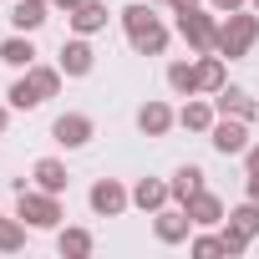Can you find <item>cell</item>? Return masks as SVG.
<instances>
[{"label": "cell", "mask_w": 259, "mask_h": 259, "mask_svg": "<svg viewBox=\"0 0 259 259\" xmlns=\"http://www.w3.org/2000/svg\"><path fill=\"white\" fill-rule=\"evenodd\" d=\"M183 208H188V219H193V229H213V224H224V219H229V208H224V198H219V193H208V188H198V193H193V198H188Z\"/></svg>", "instance_id": "obj_11"}, {"label": "cell", "mask_w": 259, "mask_h": 259, "mask_svg": "<svg viewBox=\"0 0 259 259\" xmlns=\"http://www.w3.org/2000/svg\"><path fill=\"white\" fill-rule=\"evenodd\" d=\"M168 188H173V203H188V198L203 188V168H198V163H183V168L168 178Z\"/></svg>", "instance_id": "obj_20"}, {"label": "cell", "mask_w": 259, "mask_h": 259, "mask_svg": "<svg viewBox=\"0 0 259 259\" xmlns=\"http://www.w3.org/2000/svg\"><path fill=\"white\" fill-rule=\"evenodd\" d=\"M26 244V224L21 219H0V254H16Z\"/></svg>", "instance_id": "obj_27"}, {"label": "cell", "mask_w": 259, "mask_h": 259, "mask_svg": "<svg viewBox=\"0 0 259 259\" xmlns=\"http://www.w3.org/2000/svg\"><path fill=\"white\" fill-rule=\"evenodd\" d=\"M26 76L36 81V92H41L46 102H51V97L61 92V81H66V71H61V66H41V61H36V66H26Z\"/></svg>", "instance_id": "obj_23"}, {"label": "cell", "mask_w": 259, "mask_h": 259, "mask_svg": "<svg viewBox=\"0 0 259 259\" xmlns=\"http://www.w3.org/2000/svg\"><path fill=\"white\" fill-rule=\"evenodd\" d=\"M31 178H36V188H46V193H66V183H71V173H66L61 158H41V163L31 168Z\"/></svg>", "instance_id": "obj_17"}, {"label": "cell", "mask_w": 259, "mask_h": 259, "mask_svg": "<svg viewBox=\"0 0 259 259\" xmlns=\"http://www.w3.org/2000/svg\"><path fill=\"white\" fill-rule=\"evenodd\" d=\"M193 6H203V0H168V11L178 16V11H193Z\"/></svg>", "instance_id": "obj_33"}, {"label": "cell", "mask_w": 259, "mask_h": 259, "mask_svg": "<svg viewBox=\"0 0 259 259\" xmlns=\"http://www.w3.org/2000/svg\"><path fill=\"white\" fill-rule=\"evenodd\" d=\"M92 138H97V122L87 112H61L51 122V143H61V148H87Z\"/></svg>", "instance_id": "obj_6"}, {"label": "cell", "mask_w": 259, "mask_h": 259, "mask_svg": "<svg viewBox=\"0 0 259 259\" xmlns=\"http://www.w3.org/2000/svg\"><path fill=\"white\" fill-rule=\"evenodd\" d=\"M219 239H224V254H229V259H239V254L249 249V234H244V229H234L229 219H224V229H219Z\"/></svg>", "instance_id": "obj_28"}, {"label": "cell", "mask_w": 259, "mask_h": 259, "mask_svg": "<svg viewBox=\"0 0 259 259\" xmlns=\"http://www.w3.org/2000/svg\"><path fill=\"white\" fill-rule=\"evenodd\" d=\"M11 112H16L11 102H6V107H0V133H6V127H11Z\"/></svg>", "instance_id": "obj_34"}, {"label": "cell", "mask_w": 259, "mask_h": 259, "mask_svg": "<svg viewBox=\"0 0 259 259\" xmlns=\"http://www.w3.org/2000/svg\"><path fill=\"white\" fill-rule=\"evenodd\" d=\"M168 198H173V188H168L163 178H138V183H133V203H138L143 213H158V208H168Z\"/></svg>", "instance_id": "obj_16"}, {"label": "cell", "mask_w": 259, "mask_h": 259, "mask_svg": "<svg viewBox=\"0 0 259 259\" xmlns=\"http://www.w3.org/2000/svg\"><path fill=\"white\" fill-rule=\"evenodd\" d=\"M87 203H92V213H97V219H117L127 203H133V188H122L117 178H97V183H92V193H87Z\"/></svg>", "instance_id": "obj_5"}, {"label": "cell", "mask_w": 259, "mask_h": 259, "mask_svg": "<svg viewBox=\"0 0 259 259\" xmlns=\"http://www.w3.org/2000/svg\"><path fill=\"white\" fill-rule=\"evenodd\" d=\"M213 107H219V117H244V122H254V117H259V102H254L244 87H229V81L213 92Z\"/></svg>", "instance_id": "obj_10"}, {"label": "cell", "mask_w": 259, "mask_h": 259, "mask_svg": "<svg viewBox=\"0 0 259 259\" xmlns=\"http://www.w3.org/2000/svg\"><path fill=\"white\" fill-rule=\"evenodd\" d=\"M229 224H234V229H244V234L254 239V234H259V203H254V198H244L239 208H229Z\"/></svg>", "instance_id": "obj_26"}, {"label": "cell", "mask_w": 259, "mask_h": 259, "mask_svg": "<svg viewBox=\"0 0 259 259\" xmlns=\"http://www.w3.org/2000/svg\"><path fill=\"white\" fill-rule=\"evenodd\" d=\"M213 122H219V107L203 102V97H188L183 112H178V127H183V133H208Z\"/></svg>", "instance_id": "obj_13"}, {"label": "cell", "mask_w": 259, "mask_h": 259, "mask_svg": "<svg viewBox=\"0 0 259 259\" xmlns=\"http://www.w3.org/2000/svg\"><path fill=\"white\" fill-rule=\"evenodd\" d=\"M6 102H11L16 112H36V107H41L46 97H41V92H36V81H31V76L21 71V76L11 81V92H6Z\"/></svg>", "instance_id": "obj_21"}, {"label": "cell", "mask_w": 259, "mask_h": 259, "mask_svg": "<svg viewBox=\"0 0 259 259\" xmlns=\"http://www.w3.org/2000/svg\"><path fill=\"white\" fill-rule=\"evenodd\" d=\"M51 6H56V11H66V16H71V11H76V6H81V0H51Z\"/></svg>", "instance_id": "obj_35"}, {"label": "cell", "mask_w": 259, "mask_h": 259, "mask_svg": "<svg viewBox=\"0 0 259 259\" xmlns=\"http://www.w3.org/2000/svg\"><path fill=\"white\" fill-rule=\"evenodd\" d=\"M117 21H122V31H127V36H133V31H143L148 21H158V16H153V6L133 0V6H122V11H117Z\"/></svg>", "instance_id": "obj_25"}, {"label": "cell", "mask_w": 259, "mask_h": 259, "mask_svg": "<svg viewBox=\"0 0 259 259\" xmlns=\"http://www.w3.org/2000/svg\"><path fill=\"white\" fill-rule=\"evenodd\" d=\"M173 127H178V112H173L168 102H158V97H153V102H143V107H138V133H143V138H168Z\"/></svg>", "instance_id": "obj_9"}, {"label": "cell", "mask_w": 259, "mask_h": 259, "mask_svg": "<svg viewBox=\"0 0 259 259\" xmlns=\"http://www.w3.org/2000/svg\"><path fill=\"white\" fill-rule=\"evenodd\" d=\"M193 76H198V97H213V92L229 81V71H224V56H219V51L198 56V61H193Z\"/></svg>", "instance_id": "obj_15"}, {"label": "cell", "mask_w": 259, "mask_h": 259, "mask_svg": "<svg viewBox=\"0 0 259 259\" xmlns=\"http://www.w3.org/2000/svg\"><path fill=\"white\" fill-rule=\"evenodd\" d=\"M16 219L26 224V229H56L66 213H61V193H46V188H26L21 183V193H16Z\"/></svg>", "instance_id": "obj_2"}, {"label": "cell", "mask_w": 259, "mask_h": 259, "mask_svg": "<svg viewBox=\"0 0 259 259\" xmlns=\"http://www.w3.org/2000/svg\"><path fill=\"white\" fill-rule=\"evenodd\" d=\"M107 16H112V11H107V0H81V6H76L66 21H71L76 36H97V31H107Z\"/></svg>", "instance_id": "obj_12"}, {"label": "cell", "mask_w": 259, "mask_h": 259, "mask_svg": "<svg viewBox=\"0 0 259 259\" xmlns=\"http://www.w3.org/2000/svg\"><path fill=\"white\" fill-rule=\"evenodd\" d=\"M153 234H158V244H188V239H193L188 208H183V203H178V208H158V213H153Z\"/></svg>", "instance_id": "obj_8"}, {"label": "cell", "mask_w": 259, "mask_h": 259, "mask_svg": "<svg viewBox=\"0 0 259 259\" xmlns=\"http://www.w3.org/2000/svg\"><path fill=\"white\" fill-rule=\"evenodd\" d=\"M127 41H133V51H138V56H163V51H168V41H173V31H168L163 21H148L143 31H133Z\"/></svg>", "instance_id": "obj_14"}, {"label": "cell", "mask_w": 259, "mask_h": 259, "mask_svg": "<svg viewBox=\"0 0 259 259\" xmlns=\"http://www.w3.org/2000/svg\"><path fill=\"white\" fill-rule=\"evenodd\" d=\"M168 87H173V97H198L193 61H173V66H168Z\"/></svg>", "instance_id": "obj_24"}, {"label": "cell", "mask_w": 259, "mask_h": 259, "mask_svg": "<svg viewBox=\"0 0 259 259\" xmlns=\"http://www.w3.org/2000/svg\"><path fill=\"white\" fill-rule=\"evenodd\" d=\"M0 61H6V66H16V71L36 66V46H31V36H26V31H16L11 41H0Z\"/></svg>", "instance_id": "obj_19"}, {"label": "cell", "mask_w": 259, "mask_h": 259, "mask_svg": "<svg viewBox=\"0 0 259 259\" xmlns=\"http://www.w3.org/2000/svg\"><path fill=\"white\" fill-rule=\"evenodd\" d=\"M46 6H51V0H16V6H11V26L16 31H41L46 26Z\"/></svg>", "instance_id": "obj_18"}, {"label": "cell", "mask_w": 259, "mask_h": 259, "mask_svg": "<svg viewBox=\"0 0 259 259\" xmlns=\"http://www.w3.org/2000/svg\"><path fill=\"white\" fill-rule=\"evenodd\" d=\"M178 36L188 41L193 56H208V51L219 46V11H203V6L178 11Z\"/></svg>", "instance_id": "obj_3"}, {"label": "cell", "mask_w": 259, "mask_h": 259, "mask_svg": "<svg viewBox=\"0 0 259 259\" xmlns=\"http://www.w3.org/2000/svg\"><path fill=\"white\" fill-rule=\"evenodd\" d=\"M56 249H61L66 259H87V254L97 249V239H92L87 229H61V234H56Z\"/></svg>", "instance_id": "obj_22"}, {"label": "cell", "mask_w": 259, "mask_h": 259, "mask_svg": "<svg viewBox=\"0 0 259 259\" xmlns=\"http://www.w3.org/2000/svg\"><path fill=\"white\" fill-rule=\"evenodd\" d=\"M208 143H213L219 158H244V148H249V122H244V117H219V122L208 127Z\"/></svg>", "instance_id": "obj_4"}, {"label": "cell", "mask_w": 259, "mask_h": 259, "mask_svg": "<svg viewBox=\"0 0 259 259\" xmlns=\"http://www.w3.org/2000/svg\"><path fill=\"white\" fill-rule=\"evenodd\" d=\"M208 6H213L219 16H229V11H244V6H249V0H208Z\"/></svg>", "instance_id": "obj_30"}, {"label": "cell", "mask_w": 259, "mask_h": 259, "mask_svg": "<svg viewBox=\"0 0 259 259\" xmlns=\"http://www.w3.org/2000/svg\"><path fill=\"white\" fill-rule=\"evenodd\" d=\"M244 168H249V173H259V143H249V148H244Z\"/></svg>", "instance_id": "obj_31"}, {"label": "cell", "mask_w": 259, "mask_h": 259, "mask_svg": "<svg viewBox=\"0 0 259 259\" xmlns=\"http://www.w3.org/2000/svg\"><path fill=\"white\" fill-rule=\"evenodd\" d=\"M249 11H254V16H259V0H249Z\"/></svg>", "instance_id": "obj_36"}, {"label": "cell", "mask_w": 259, "mask_h": 259, "mask_svg": "<svg viewBox=\"0 0 259 259\" xmlns=\"http://www.w3.org/2000/svg\"><path fill=\"white\" fill-rule=\"evenodd\" d=\"M244 198H254V203H259V173H249V178H244Z\"/></svg>", "instance_id": "obj_32"}, {"label": "cell", "mask_w": 259, "mask_h": 259, "mask_svg": "<svg viewBox=\"0 0 259 259\" xmlns=\"http://www.w3.org/2000/svg\"><path fill=\"white\" fill-rule=\"evenodd\" d=\"M188 249H193L198 259H219V254H224V239H219V234H198Z\"/></svg>", "instance_id": "obj_29"}, {"label": "cell", "mask_w": 259, "mask_h": 259, "mask_svg": "<svg viewBox=\"0 0 259 259\" xmlns=\"http://www.w3.org/2000/svg\"><path fill=\"white\" fill-rule=\"evenodd\" d=\"M56 66H61L71 81L92 76V66H97V51H92V41H87V36H71V41H61V56H56Z\"/></svg>", "instance_id": "obj_7"}, {"label": "cell", "mask_w": 259, "mask_h": 259, "mask_svg": "<svg viewBox=\"0 0 259 259\" xmlns=\"http://www.w3.org/2000/svg\"><path fill=\"white\" fill-rule=\"evenodd\" d=\"M254 41H259V16L254 11H229L224 21H219V56L224 61H239V56H249L254 51Z\"/></svg>", "instance_id": "obj_1"}]
</instances>
